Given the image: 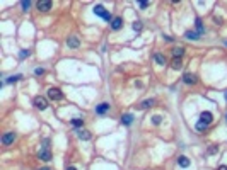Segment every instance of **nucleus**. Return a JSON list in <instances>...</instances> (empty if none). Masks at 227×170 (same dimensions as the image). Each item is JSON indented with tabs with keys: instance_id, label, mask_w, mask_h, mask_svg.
Here are the masks:
<instances>
[{
	"instance_id": "nucleus-20",
	"label": "nucleus",
	"mask_w": 227,
	"mask_h": 170,
	"mask_svg": "<svg viewBox=\"0 0 227 170\" xmlns=\"http://www.w3.org/2000/svg\"><path fill=\"white\" fill-rule=\"evenodd\" d=\"M207 127H208V124L203 123V121H198V123H197V129H198V131H205Z\"/></svg>"
},
{
	"instance_id": "nucleus-4",
	"label": "nucleus",
	"mask_w": 227,
	"mask_h": 170,
	"mask_svg": "<svg viewBox=\"0 0 227 170\" xmlns=\"http://www.w3.org/2000/svg\"><path fill=\"white\" fill-rule=\"evenodd\" d=\"M51 7H53V2H50V0L38 2V10H41V12H48V10H51Z\"/></svg>"
},
{
	"instance_id": "nucleus-15",
	"label": "nucleus",
	"mask_w": 227,
	"mask_h": 170,
	"mask_svg": "<svg viewBox=\"0 0 227 170\" xmlns=\"http://www.w3.org/2000/svg\"><path fill=\"white\" fill-rule=\"evenodd\" d=\"M94 14H96V15H101V17H103L104 14H106V10H104L103 5H96V7H94Z\"/></svg>"
},
{
	"instance_id": "nucleus-14",
	"label": "nucleus",
	"mask_w": 227,
	"mask_h": 170,
	"mask_svg": "<svg viewBox=\"0 0 227 170\" xmlns=\"http://www.w3.org/2000/svg\"><path fill=\"white\" fill-rule=\"evenodd\" d=\"M172 55H174V58H181V56L184 55V48H174V49H172Z\"/></svg>"
},
{
	"instance_id": "nucleus-22",
	"label": "nucleus",
	"mask_w": 227,
	"mask_h": 170,
	"mask_svg": "<svg viewBox=\"0 0 227 170\" xmlns=\"http://www.w3.org/2000/svg\"><path fill=\"white\" fill-rule=\"evenodd\" d=\"M72 124L75 127H80L82 124H84V119H80V117H75V119H72Z\"/></svg>"
},
{
	"instance_id": "nucleus-8",
	"label": "nucleus",
	"mask_w": 227,
	"mask_h": 170,
	"mask_svg": "<svg viewBox=\"0 0 227 170\" xmlns=\"http://www.w3.org/2000/svg\"><path fill=\"white\" fill-rule=\"evenodd\" d=\"M121 25H123V19H121V17H115V19L111 21V29L118 31Z\"/></svg>"
},
{
	"instance_id": "nucleus-19",
	"label": "nucleus",
	"mask_w": 227,
	"mask_h": 170,
	"mask_svg": "<svg viewBox=\"0 0 227 170\" xmlns=\"http://www.w3.org/2000/svg\"><path fill=\"white\" fill-rule=\"evenodd\" d=\"M184 38H186V39H198V32H193V31H186V32H184Z\"/></svg>"
},
{
	"instance_id": "nucleus-3",
	"label": "nucleus",
	"mask_w": 227,
	"mask_h": 170,
	"mask_svg": "<svg viewBox=\"0 0 227 170\" xmlns=\"http://www.w3.org/2000/svg\"><path fill=\"white\" fill-rule=\"evenodd\" d=\"M34 106L38 107L39 110H44L48 107V102H46V99L44 97H41V95H36L34 97Z\"/></svg>"
},
{
	"instance_id": "nucleus-2",
	"label": "nucleus",
	"mask_w": 227,
	"mask_h": 170,
	"mask_svg": "<svg viewBox=\"0 0 227 170\" xmlns=\"http://www.w3.org/2000/svg\"><path fill=\"white\" fill-rule=\"evenodd\" d=\"M38 157H39V160L50 162V160H51V151H50V148H48V146H43V148L39 150Z\"/></svg>"
},
{
	"instance_id": "nucleus-17",
	"label": "nucleus",
	"mask_w": 227,
	"mask_h": 170,
	"mask_svg": "<svg viewBox=\"0 0 227 170\" xmlns=\"http://www.w3.org/2000/svg\"><path fill=\"white\" fill-rule=\"evenodd\" d=\"M154 59L157 61L159 65H164V63H166V58H164V55H161V53H155V55H154Z\"/></svg>"
},
{
	"instance_id": "nucleus-27",
	"label": "nucleus",
	"mask_w": 227,
	"mask_h": 170,
	"mask_svg": "<svg viewBox=\"0 0 227 170\" xmlns=\"http://www.w3.org/2000/svg\"><path fill=\"white\" fill-rule=\"evenodd\" d=\"M132 27H133V31H140L142 29V24H140V22H133Z\"/></svg>"
},
{
	"instance_id": "nucleus-1",
	"label": "nucleus",
	"mask_w": 227,
	"mask_h": 170,
	"mask_svg": "<svg viewBox=\"0 0 227 170\" xmlns=\"http://www.w3.org/2000/svg\"><path fill=\"white\" fill-rule=\"evenodd\" d=\"M48 97L51 99V100H62L63 99V92L58 87H50L48 89Z\"/></svg>"
},
{
	"instance_id": "nucleus-7",
	"label": "nucleus",
	"mask_w": 227,
	"mask_h": 170,
	"mask_svg": "<svg viewBox=\"0 0 227 170\" xmlns=\"http://www.w3.org/2000/svg\"><path fill=\"white\" fill-rule=\"evenodd\" d=\"M108 110H109V104H108V102H103V104L96 106V114H104Z\"/></svg>"
},
{
	"instance_id": "nucleus-10",
	"label": "nucleus",
	"mask_w": 227,
	"mask_h": 170,
	"mask_svg": "<svg viewBox=\"0 0 227 170\" xmlns=\"http://www.w3.org/2000/svg\"><path fill=\"white\" fill-rule=\"evenodd\" d=\"M183 82H184V83H191V85H195L198 80H197V76H195V75H191V73H186V75L183 76Z\"/></svg>"
},
{
	"instance_id": "nucleus-25",
	"label": "nucleus",
	"mask_w": 227,
	"mask_h": 170,
	"mask_svg": "<svg viewBox=\"0 0 227 170\" xmlns=\"http://www.w3.org/2000/svg\"><path fill=\"white\" fill-rule=\"evenodd\" d=\"M19 56H21V58H26V56H29V49H21Z\"/></svg>"
},
{
	"instance_id": "nucleus-18",
	"label": "nucleus",
	"mask_w": 227,
	"mask_h": 170,
	"mask_svg": "<svg viewBox=\"0 0 227 170\" xmlns=\"http://www.w3.org/2000/svg\"><path fill=\"white\" fill-rule=\"evenodd\" d=\"M152 104H154V100H152V99H147V100H144L140 106H138V109H147V107H150Z\"/></svg>"
},
{
	"instance_id": "nucleus-32",
	"label": "nucleus",
	"mask_w": 227,
	"mask_h": 170,
	"mask_svg": "<svg viewBox=\"0 0 227 170\" xmlns=\"http://www.w3.org/2000/svg\"><path fill=\"white\" fill-rule=\"evenodd\" d=\"M218 170H227V165H220V167H218Z\"/></svg>"
},
{
	"instance_id": "nucleus-9",
	"label": "nucleus",
	"mask_w": 227,
	"mask_h": 170,
	"mask_svg": "<svg viewBox=\"0 0 227 170\" xmlns=\"http://www.w3.org/2000/svg\"><path fill=\"white\" fill-rule=\"evenodd\" d=\"M67 44H69V48H79V44H80V41H79L77 36H72V38L67 39Z\"/></svg>"
},
{
	"instance_id": "nucleus-6",
	"label": "nucleus",
	"mask_w": 227,
	"mask_h": 170,
	"mask_svg": "<svg viewBox=\"0 0 227 170\" xmlns=\"http://www.w3.org/2000/svg\"><path fill=\"white\" fill-rule=\"evenodd\" d=\"M14 140H16V134H14V133H5V134L2 136V143H4V144L14 143Z\"/></svg>"
},
{
	"instance_id": "nucleus-21",
	"label": "nucleus",
	"mask_w": 227,
	"mask_h": 170,
	"mask_svg": "<svg viewBox=\"0 0 227 170\" xmlns=\"http://www.w3.org/2000/svg\"><path fill=\"white\" fill-rule=\"evenodd\" d=\"M22 76L21 75H14V76H9L7 80H5V83H14V82H17V80H21Z\"/></svg>"
},
{
	"instance_id": "nucleus-34",
	"label": "nucleus",
	"mask_w": 227,
	"mask_h": 170,
	"mask_svg": "<svg viewBox=\"0 0 227 170\" xmlns=\"http://www.w3.org/2000/svg\"><path fill=\"white\" fill-rule=\"evenodd\" d=\"M39 170H50V168H39Z\"/></svg>"
},
{
	"instance_id": "nucleus-5",
	"label": "nucleus",
	"mask_w": 227,
	"mask_h": 170,
	"mask_svg": "<svg viewBox=\"0 0 227 170\" xmlns=\"http://www.w3.org/2000/svg\"><path fill=\"white\" fill-rule=\"evenodd\" d=\"M200 121H203V123L210 124L212 121H214V114H212V112H208V110H203V112L200 114Z\"/></svg>"
},
{
	"instance_id": "nucleus-12",
	"label": "nucleus",
	"mask_w": 227,
	"mask_h": 170,
	"mask_svg": "<svg viewBox=\"0 0 227 170\" xmlns=\"http://www.w3.org/2000/svg\"><path fill=\"white\" fill-rule=\"evenodd\" d=\"M132 123H133V116H132V114L121 116V124H125V126H130Z\"/></svg>"
},
{
	"instance_id": "nucleus-30",
	"label": "nucleus",
	"mask_w": 227,
	"mask_h": 170,
	"mask_svg": "<svg viewBox=\"0 0 227 170\" xmlns=\"http://www.w3.org/2000/svg\"><path fill=\"white\" fill-rule=\"evenodd\" d=\"M217 150H218V148H217V146L214 144V146H212V148L208 150V153H210V155H214V153H217Z\"/></svg>"
},
{
	"instance_id": "nucleus-29",
	"label": "nucleus",
	"mask_w": 227,
	"mask_h": 170,
	"mask_svg": "<svg viewBox=\"0 0 227 170\" xmlns=\"http://www.w3.org/2000/svg\"><path fill=\"white\" fill-rule=\"evenodd\" d=\"M34 73H36V75H43V73H44V68H36Z\"/></svg>"
},
{
	"instance_id": "nucleus-24",
	"label": "nucleus",
	"mask_w": 227,
	"mask_h": 170,
	"mask_svg": "<svg viewBox=\"0 0 227 170\" xmlns=\"http://www.w3.org/2000/svg\"><path fill=\"white\" fill-rule=\"evenodd\" d=\"M21 5H22V8H24V10H27V8L31 7V2H29V0H27V2L24 0V2H21Z\"/></svg>"
},
{
	"instance_id": "nucleus-36",
	"label": "nucleus",
	"mask_w": 227,
	"mask_h": 170,
	"mask_svg": "<svg viewBox=\"0 0 227 170\" xmlns=\"http://www.w3.org/2000/svg\"><path fill=\"white\" fill-rule=\"evenodd\" d=\"M225 121H227V114H225Z\"/></svg>"
},
{
	"instance_id": "nucleus-31",
	"label": "nucleus",
	"mask_w": 227,
	"mask_h": 170,
	"mask_svg": "<svg viewBox=\"0 0 227 170\" xmlns=\"http://www.w3.org/2000/svg\"><path fill=\"white\" fill-rule=\"evenodd\" d=\"M138 5H140V8H147L149 7V2H140Z\"/></svg>"
},
{
	"instance_id": "nucleus-13",
	"label": "nucleus",
	"mask_w": 227,
	"mask_h": 170,
	"mask_svg": "<svg viewBox=\"0 0 227 170\" xmlns=\"http://www.w3.org/2000/svg\"><path fill=\"white\" fill-rule=\"evenodd\" d=\"M178 163H179V167H183V168H188L190 167V160L186 157H179L178 158Z\"/></svg>"
},
{
	"instance_id": "nucleus-11",
	"label": "nucleus",
	"mask_w": 227,
	"mask_h": 170,
	"mask_svg": "<svg viewBox=\"0 0 227 170\" xmlns=\"http://www.w3.org/2000/svg\"><path fill=\"white\" fill-rule=\"evenodd\" d=\"M77 136L80 138L82 141L90 140V133H89V131H86V129H79V131H77Z\"/></svg>"
},
{
	"instance_id": "nucleus-23",
	"label": "nucleus",
	"mask_w": 227,
	"mask_h": 170,
	"mask_svg": "<svg viewBox=\"0 0 227 170\" xmlns=\"http://www.w3.org/2000/svg\"><path fill=\"white\" fill-rule=\"evenodd\" d=\"M195 24H197V31H198V34H201L203 31H205V29H203V24H201L200 19H197V21H195Z\"/></svg>"
},
{
	"instance_id": "nucleus-28",
	"label": "nucleus",
	"mask_w": 227,
	"mask_h": 170,
	"mask_svg": "<svg viewBox=\"0 0 227 170\" xmlns=\"http://www.w3.org/2000/svg\"><path fill=\"white\" fill-rule=\"evenodd\" d=\"M103 19H104V21H108V22H109V21H111V14H109V12L106 10V14L103 15Z\"/></svg>"
},
{
	"instance_id": "nucleus-33",
	"label": "nucleus",
	"mask_w": 227,
	"mask_h": 170,
	"mask_svg": "<svg viewBox=\"0 0 227 170\" xmlns=\"http://www.w3.org/2000/svg\"><path fill=\"white\" fill-rule=\"evenodd\" d=\"M67 170H77V168H75V167H69Z\"/></svg>"
},
{
	"instance_id": "nucleus-26",
	"label": "nucleus",
	"mask_w": 227,
	"mask_h": 170,
	"mask_svg": "<svg viewBox=\"0 0 227 170\" xmlns=\"http://www.w3.org/2000/svg\"><path fill=\"white\" fill-rule=\"evenodd\" d=\"M161 121H162L161 116H154V117H152V123H154V124H161Z\"/></svg>"
},
{
	"instance_id": "nucleus-35",
	"label": "nucleus",
	"mask_w": 227,
	"mask_h": 170,
	"mask_svg": "<svg viewBox=\"0 0 227 170\" xmlns=\"http://www.w3.org/2000/svg\"><path fill=\"white\" fill-rule=\"evenodd\" d=\"M225 99H227V92H225Z\"/></svg>"
},
{
	"instance_id": "nucleus-16",
	"label": "nucleus",
	"mask_w": 227,
	"mask_h": 170,
	"mask_svg": "<svg viewBox=\"0 0 227 170\" xmlns=\"http://www.w3.org/2000/svg\"><path fill=\"white\" fill-rule=\"evenodd\" d=\"M171 66L174 68V70H179V68L183 66V63H181V59H179V58H174V59L171 61Z\"/></svg>"
}]
</instances>
